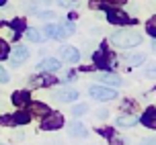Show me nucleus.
<instances>
[{"label": "nucleus", "instance_id": "1", "mask_svg": "<svg viewBox=\"0 0 156 145\" xmlns=\"http://www.w3.org/2000/svg\"><path fill=\"white\" fill-rule=\"evenodd\" d=\"M142 41L144 37L136 31H115L111 35V43L117 47H138Z\"/></svg>", "mask_w": 156, "mask_h": 145}, {"label": "nucleus", "instance_id": "2", "mask_svg": "<svg viewBox=\"0 0 156 145\" xmlns=\"http://www.w3.org/2000/svg\"><path fill=\"white\" fill-rule=\"evenodd\" d=\"M43 33H45V37L49 39H64L68 37V35H72L74 33V25L66 23V25H45V29H43Z\"/></svg>", "mask_w": 156, "mask_h": 145}, {"label": "nucleus", "instance_id": "3", "mask_svg": "<svg viewBox=\"0 0 156 145\" xmlns=\"http://www.w3.org/2000/svg\"><path fill=\"white\" fill-rule=\"evenodd\" d=\"M88 94H90V98L99 100V102H107V100L117 98L115 88H111V86H90L88 88Z\"/></svg>", "mask_w": 156, "mask_h": 145}, {"label": "nucleus", "instance_id": "4", "mask_svg": "<svg viewBox=\"0 0 156 145\" xmlns=\"http://www.w3.org/2000/svg\"><path fill=\"white\" fill-rule=\"evenodd\" d=\"M64 125V116L60 113H47L45 119L41 121V129L43 131H55Z\"/></svg>", "mask_w": 156, "mask_h": 145}, {"label": "nucleus", "instance_id": "5", "mask_svg": "<svg viewBox=\"0 0 156 145\" xmlns=\"http://www.w3.org/2000/svg\"><path fill=\"white\" fill-rule=\"evenodd\" d=\"M29 59V49L25 45H16L12 51H10V61H12V66L15 68H19L23 61H27Z\"/></svg>", "mask_w": 156, "mask_h": 145}, {"label": "nucleus", "instance_id": "6", "mask_svg": "<svg viewBox=\"0 0 156 145\" xmlns=\"http://www.w3.org/2000/svg\"><path fill=\"white\" fill-rule=\"evenodd\" d=\"M54 98L60 100V102H74L78 98V92L74 88H58L54 92Z\"/></svg>", "mask_w": 156, "mask_h": 145}, {"label": "nucleus", "instance_id": "7", "mask_svg": "<svg viewBox=\"0 0 156 145\" xmlns=\"http://www.w3.org/2000/svg\"><path fill=\"white\" fill-rule=\"evenodd\" d=\"M60 57L64 61H68V63H76L80 59V51L72 45H64V47H60Z\"/></svg>", "mask_w": 156, "mask_h": 145}, {"label": "nucleus", "instance_id": "8", "mask_svg": "<svg viewBox=\"0 0 156 145\" xmlns=\"http://www.w3.org/2000/svg\"><path fill=\"white\" fill-rule=\"evenodd\" d=\"M60 68H62V61L58 57H45V59L39 61V66H37L39 72H58Z\"/></svg>", "mask_w": 156, "mask_h": 145}, {"label": "nucleus", "instance_id": "9", "mask_svg": "<svg viewBox=\"0 0 156 145\" xmlns=\"http://www.w3.org/2000/svg\"><path fill=\"white\" fill-rule=\"evenodd\" d=\"M68 133H70V137H78V139H84L86 135H88V131H86V127L82 125V123H70V127H68Z\"/></svg>", "mask_w": 156, "mask_h": 145}, {"label": "nucleus", "instance_id": "10", "mask_svg": "<svg viewBox=\"0 0 156 145\" xmlns=\"http://www.w3.org/2000/svg\"><path fill=\"white\" fill-rule=\"evenodd\" d=\"M99 82H103V86H113V88L123 84L121 78L115 76V74H99Z\"/></svg>", "mask_w": 156, "mask_h": 145}, {"label": "nucleus", "instance_id": "11", "mask_svg": "<svg viewBox=\"0 0 156 145\" xmlns=\"http://www.w3.org/2000/svg\"><path fill=\"white\" fill-rule=\"evenodd\" d=\"M107 19H109V23H115V25L129 23V19H127V15H123V12H119V10H113V8H109V10H107Z\"/></svg>", "mask_w": 156, "mask_h": 145}, {"label": "nucleus", "instance_id": "12", "mask_svg": "<svg viewBox=\"0 0 156 145\" xmlns=\"http://www.w3.org/2000/svg\"><path fill=\"white\" fill-rule=\"evenodd\" d=\"M148 129H154L156 131V108H150V110H146V115H142L140 119Z\"/></svg>", "mask_w": 156, "mask_h": 145}, {"label": "nucleus", "instance_id": "13", "mask_svg": "<svg viewBox=\"0 0 156 145\" xmlns=\"http://www.w3.org/2000/svg\"><path fill=\"white\" fill-rule=\"evenodd\" d=\"M138 115H121L117 116V125L119 127H133V125H138Z\"/></svg>", "mask_w": 156, "mask_h": 145}, {"label": "nucleus", "instance_id": "14", "mask_svg": "<svg viewBox=\"0 0 156 145\" xmlns=\"http://www.w3.org/2000/svg\"><path fill=\"white\" fill-rule=\"evenodd\" d=\"M12 102H15L16 106H25L29 102V92H15L12 94Z\"/></svg>", "mask_w": 156, "mask_h": 145}, {"label": "nucleus", "instance_id": "15", "mask_svg": "<svg viewBox=\"0 0 156 145\" xmlns=\"http://www.w3.org/2000/svg\"><path fill=\"white\" fill-rule=\"evenodd\" d=\"M25 37L29 39V41H33V43H41V41L45 39L37 29H27V31H25Z\"/></svg>", "mask_w": 156, "mask_h": 145}, {"label": "nucleus", "instance_id": "16", "mask_svg": "<svg viewBox=\"0 0 156 145\" xmlns=\"http://www.w3.org/2000/svg\"><path fill=\"white\" fill-rule=\"evenodd\" d=\"M125 59H127V63H129V66H140V63H144V61H146V55H144V53H129Z\"/></svg>", "mask_w": 156, "mask_h": 145}, {"label": "nucleus", "instance_id": "17", "mask_svg": "<svg viewBox=\"0 0 156 145\" xmlns=\"http://www.w3.org/2000/svg\"><path fill=\"white\" fill-rule=\"evenodd\" d=\"M31 121V115L29 113H19V115L12 116V125H25V123Z\"/></svg>", "mask_w": 156, "mask_h": 145}, {"label": "nucleus", "instance_id": "18", "mask_svg": "<svg viewBox=\"0 0 156 145\" xmlns=\"http://www.w3.org/2000/svg\"><path fill=\"white\" fill-rule=\"evenodd\" d=\"M31 110L33 113H39V115H47L49 113V108L45 104H39V102H31Z\"/></svg>", "mask_w": 156, "mask_h": 145}, {"label": "nucleus", "instance_id": "19", "mask_svg": "<svg viewBox=\"0 0 156 145\" xmlns=\"http://www.w3.org/2000/svg\"><path fill=\"white\" fill-rule=\"evenodd\" d=\"M35 16L41 19V21H49V19H54V12H49V10H35Z\"/></svg>", "mask_w": 156, "mask_h": 145}, {"label": "nucleus", "instance_id": "20", "mask_svg": "<svg viewBox=\"0 0 156 145\" xmlns=\"http://www.w3.org/2000/svg\"><path fill=\"white\" fill-rule=\"evenodd\" d=\"M146 31H148L150 35H152V37L156 39V16H152L148 23H146Z\"/></svg>", "mask_w": 156, "mask_h": 145}, {"label": "nucleus", "instance_id": "21", "mask_svg": "<svg viewBox=\"0 0 156 145\" xmlns=\"http://www.w3.org/2000/svg\"><path fill=\"white\" fill-rule=\"evenodd\" d=\"M84 113H88V106L86 104H76V106L72 108V115L74 116H82Z\"/></svg>", "mask_w": 156, "mask_h": 145}, {"label": "nucleus", "instance_id": "22", "mask_svg": "<svg viewBox=\"0 0 156 145\" xmlns=\"http://www.w3.org/2000/svg\"><path fill=\"white\" fill-rule=\"evenodd\" d=\"M4 57H8V45L4 39H0V59H4Z\"/></svg>", "mask_w": 156, "mask_h": 145}, {"label": "nucleus", "instance_id": "23", "mask_svg": "<svg viewBox=\"0 0 156 145\" xmlns=\"http://www.w3.org/2000/svg\"><path fill=\"white\" fill-rule=\"evenodd\" d=\"M6 82H8V74H6V69L0 68V84H6Z\"/></svg>", "mask_w": 156, "mask_h": 145}, {"label": "nucleus", "instance_id": "24", "mask_svg": "<svg viewBox=\"0 0 156 145\" xmlns=\"http://www.w3.org/2000/svg\"><path fill=\"white\" fill-rule=\"evenodd\" d=\"M105 4H109V6H121L125 0H103Z\"/></svg>", "mask_w": 156, "mask_h": 145}, {"label": "nucleus", "instance_id": "25", "mask_svg": "<svg viewBox=\"0 0 156 145\" xmlns=\"http://www.w3.org/2000/svg\"><path fill=\"white\" fill-rule=\"evenodd\" d=\"M97 116H99V119H107V116H109V110H107V108H99V110H97Z\"/></svg>", "mask_w": 156, "mask_h": 145}, {"label": "nucleus", "instance_id": "26", "mask_svg": "<svg viewBox=\"0 0 156 145\" xmlns=\"http://www.w3.org/2000/svg\"><path fill=\"white\" fill-rule=\"evenodd\" d=\"M138 145H156V137H148V139H144V141H140Z\"/></svg>", "mask_w": 156, "mask_h": 145}, {"label": "nucleus", "instance_id": "27", "mask_svg": "<svg viewBox=\"0 0 156 145\" xmlns=\"http://www.w3.org/2000/svg\"><path fill=\"white\" fill-rule=\"evenodd\" d=\"M146 76L148 78H156V68H148L146 69Z\"/></svg>", "mask_w": 156, "mask_h": 145}, {"label": "nucleus", "instance_id": "28", "mask_svg": "<svg viewBox=\"0 0 156 145\" xmlns=\"http://www.w3.org/2000/svg\"><path fill=\"white\" fill-rule=\"evenodd\" d=\"M55 2H58L60 6H68V4H70V0H55Z\"/></svg>", "mask_w": 156, "mask_h": 145}, {"label": "nucleus", "instance_id": "29", "mask_svg": "<svg viewBox=\"0 0 156 145\" xmlns=\"http://www.w3.org/2000/svg\"><path fill=\"white\" fill-rule=\"evenodd\" d=\"M37 2H41V4H49L51 0H37Z\"/></svg>", "mask_w": 156, "mask_h": 145}, {"label": "nucleus", "instance_id": "30", "mask_svg": "<svg viewBox=\"0 0 156 145\" xmlns=\"http://www.w3.org/2000/svg\"><path fill=\"white\" fill-rule=\"evenodd\" d=\"M152 49H154V53H156V39L152 41Z\"/></svg>", "mask_w": 156, "mask_h": 145}, {"label": "nucleus", "instance_id": "31", "mask_svg": "<svg viewBox=\"0 0 156 145\" xmlns=\"http://www.w3.org/2000/svg\"><path fill=\"white\" fill-rule=\"evenodd\" d=\"M4 2H6V0H0V4H4Z\"/></svg>", "mask_w": 156, "mask_h": 145}, {"label": "nucleus", "instance_id": "32", "mask_svg": "<svg viewBox=\"0 0 156 145\" xmlns=\"http://www.w3.org/2000/svg\"><path fill=\"white\" fill-rule=\"evenodd\" d=\"M0 145H4V143H0Z\"/></svg>", "mask_w": 156, "mask_h": 145}]
</instances>
